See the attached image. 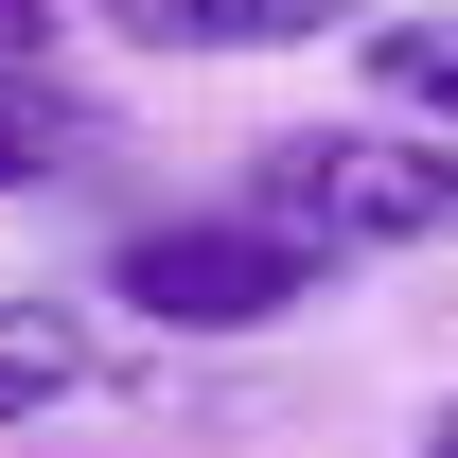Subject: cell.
Returning a JSON list of instances; mask_svg holds the SVG:
<instances>
[{
  "label": "cell",
  "mask_w": 458,
  "mask_h": 458,
  "mask_svg": "<svg viewBox=\"0 0 458 458\" xmlns=\"http://www.w3.org/2000/svg\"><path fill=\"white\" fill-rule=\"evenodd\" d=\"M247 212H283L300 247L335 265H405V247H458V123H300L247 159Z\"/></svg>",
  "instance_id": "cell-1"
},
{
  "label": "cell",
  "mask_w": 458,
  "mask_h": 458,
  "mask_svg": "<svg viewBox=\"0 0 458 458\" xmlns=\"http://www.w3.org/2000/svg\"><path fill=\"white\" fill-rule=\"evenodd\" d=\"M318 283H352V265L300 247L283 212H159V229L106 247V300L159 318V335H265V318H300Z\"/></svg>",
  "instance_id": "cell-2"
},
{
  "label": "cell",
  "mask_w": 458,
  "mask_h": 458,
  "mask_svg": "<svg viewBox=\"0 0 458 458\" xmlns=\"http://www.w3.org/2000/svg\"><path fill=\"white\" fill-rule=\"evenodd\" d=\"M123 54H194V71H229V54H318V36H370V0H89Z\"/></svg>",
  "instance_id": "cell-3"
},
{
  "label": "cell",
  "mask_w": 458,
  "mask_h": 458,
  "mask_svg": "<svg viewBox=\"0 0 458 458\" xmlns=\"http://www.w3.org/2000/svg\"><path fill=\"white\" fill-rule=\"evenodd\" d=\"M89 388H106V318L89 300H0V441L89 405Z\"/></svg>",
  "instance_id": "cell-4"
},
{
  "label": "cell",
  "mask_w": 458,
  "mask_h": 458,
  "mask_svg": "<svg viewBox=\"0 0 458 458\" xmlns=\"http://www.w3.org/2000/svg\"><path fill=\"white\" fill-rule=\"evenodd\" d=\"M71 159H89V89H54L36 54H0V194H36Z\"/></svg>",
  "instance_id": "cell-5"
},
{
  "label": "cell",
  "mask_w": 458,
  "mask_h": 458,
  "mask_svg": "<svg viewBox=\"0 0 458 458\" xmlns=\"http://www.w3.org/2000/svg\"><path fill=\"white\" fill-rule=\"evenodd\" d=\"M370 89L405 123H458V18H370Z\"/></svg>",
  "instance_id": "cell-6"
},
{
  "label": "cell",
  "mask_w": 458,
  "mask_h": 458,
  "mask_svg": "<svg viewBox=\"0 0 458 458\" xmlns=\"http://www.w3.org/2000/svg\"><path fill=\"white\" fill-rule=\"evenodd\" d=\"M36 36H54V0H0V54H36Z\"/></svg>",
  "instance_id": "cell-7"
},
{
  "label": "cell",
  "mask_w": 458,
  "mask_h": 458,
  "mask_svg": "<svg viewBox=\"0 0 458 458\" xmlns=\"http://www.w3.org/2000/svg\"><path fill=\"white\" fill-rule=\"evenodd\" d=\"M423 458H458V405H441V423H423Z\"/></svg>",
  "instance_id": "cell-8"
}]
</instances>
